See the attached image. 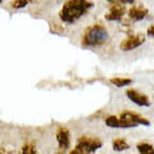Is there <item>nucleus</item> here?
<instances>
[{"mask_svg":"<svg viewBox=\"0 0 154 154\" xmlns=\"http://www.w3.org/2000/svg\"><path fill=\"white\" fill-rule=\"evenodd\" d=\"M112 149L114 152H125L130 149V144L123 137H117L112 141Z\"/></svg>","mask_w":154,"mask_h":154,"instance_id":"9b49d317","label":"nucleus"},{"mask_svg":"<svg viewBox=\"0 0 154 154\" xmlns=\"http://www.w3.org/2000/svg\"><path fill=\"white\" fill-rule=\"evenodd\" d=\"M144 154H154V152H150V153H144Z\"/></svg>","mask_w":154,"mask_h":154,"instance_id":"4be33fe9","label":"nucleus"},{"mask_svg":"<svg viewBox=\"0 0 154 154\" xmlns=\"http://www.w3.org/2000/svg\"><path fill=\"white\" fill-rule=\"evenodd\" d=\"M108 3H110V4H114V3H118L119 0H107Z\"/></svg>","mask_w":154,"mask_h":154,"instance_id":"aec40b11","label":"nucleus"},{"mask_svg":"<svg viewBox=\"0 0 154 154\" xmlns=\"http://www.w3.org/2000/svg\"><path fill=\"white\" fill-rule=\"evenodd\" d=\"M68 154H84L80 150V149H77V148H75V149H72V150L68 153Z\"/></svg>","mask_w":154,"mask_h":154,"instance_id":"6ab92c4d","label":"nucleus"},{"mask_svg":"<svg viewBox=\"0 0 154 154\" xmlns=\"http://www.w3.org/2000/svg\"><path fill=\"white\" fill-rule=\"evenodd\" d=\"M55 154H66V152H63V150H59V149H58V152H55Z\"/></svg>","mask_w":154,"mask_h":154,"instance_id":"412c9836","label":"nucleus"},{"mask_svg":"<svg viewBox=\"0 0 154 154\" xmlns=\"http://www.w3.org/2000/svg\"><path fill=\"white\" fill-rule=\"evenodd\" d=\"M126 13L131 22H139L148 17L149 11L146 8H144L143 5H132V7H130V9Z\"/></svg>","mask_w":154,"mask_h":154,"instance_id":"6e6552de","label":"nucleus"},{"mask_svg":"<svg viewBox=\"0 0 154 154\" xmlns=\"http://www.w3.org/2000/svg\"><path fill=\"white\" fill-rule=\"evenodd\" d=\"M3 2H4V0H0V4H2V3H3Z\"/></svg>","mask_w":154,"mask_h":154,"instance_id":"5701e85b","label":"nucleus"},{"mask_svg":"<svg viewBox=\"0 0 154 154\" xmlns=\"http://www.w3.org/2000/svg\"><path fill=\"white\" fill-rule=\"evenodd\" d=\"M105 125L110 128H134L136 127V125H134L128 121H125L121 117L117 116H109L105 118Z\"/></svg>","mask_w":154,"mask_h":154,"instance_id":"9d476101","label":"nucleus"},{"mask_svg":"<svg viewBox=\"0 0 154 154\" xmlns=\"http://www.w3.org/2000/svg\"><path fill=\"white\" fill-rule=\"evenodd\" d=\"M145 42V36L143 33H136V35H130L127 36L122 42L119 44V49L122 51H131L137 49L139 46H141Z\"/></svg>","mask_w":154,"mask_h":154,"instance_id":"20e7f679","label":"nucleus"},{"mask_svg":"<svg viewBox=\"0 0 154 154\" xmlns=\"http://www.w3.org/2000/svg\"><path fill=\"white\" fill-rule=\"evenodd\" d=\"M126 96L132 103L139 105V107H150V104H152L146 95H144L140 91L134 90V89H128L126 91Z\"/></svg>","mask_w":154,"mask_h":154,"instance_id":"0eeeda50","label":"nucleus"},{"mask_svg":"<svg viewBox=\"0 0 154 154\" xmlns=\"http://www.w3.org/2000/svg\"><path fill=\"white\" fill-rule=\"evenodd\" d=\"M126 12H127L126 5H123L121 3H114L110 5L109 11L105 13V19H107V21H110V22L122 21Z\"/></svg>","mask_w":154,"mask_h":154,"instance_id":"39448f33","label":"nucleus"},{"mask_svg":"<svg viewBox=\"0 0 154 154\" xmlns=\"http://www.w3.org/2000/svg\"><path fill=\"white\" fill-rule=\"evenodd\" d=\"M18 154H40L38 149L33 143H25L19 149Z\"/></svg>","mask_w":154,"mask_h":154,"instance_id":"f8f14e48","label":"nucleus"},{"mask_svg":"<svg viewBox=\"0 0 154 154\" xmlns=\"http://www.w3.org/2000/svg\"><path fill=\"white\" fill-rule=\"evenodd\" d=\"M93 8L94 3L91 0H67L62 5L58 17L64 25H73L84 18Z\"/></svg>","mask_w":154,"mask_h":154,"instance_id":"f257e3e1","label":"nucleus"},{"mask_svg":"<svg viewBox=\"0 0 154 154\" xmlns=\"http://www.w3.org/2000/svg\"><path fill=\"white\" fill-rule=\"evenodd\" d=\"M148 36L149 37H153L154 36V25H150L148 28Z\"/></svg>","mask_w":154,"mask_h":154,"instance_id":"f3484780","label":"nucleus"},{"mask_svg":"<svg viewBox=\"0 0 154 154\" xmlns=\"http://www.w3.org/2000/svg\"><path fill=\"white\" fill-rule=\"evenodd\" d=\"M109 38V32L102 23H94L89 26L82 33L81 44L88 48H99L104 45Z\"/></svg>","mask_w":154,"mask_h":154,"instance_id":"f03ea898","label":"nucleus"},{"mask_svg":"<svg viewBox=\"0 0 154 154\" xmlns=\"http://www.w3.org/2000/svg\"><path fill=\"white\" fill-rule=\"evenodd\" d=\"M57 141L59 150L67 152L71 146V132L67 127H59L57 131Z\"/></svg>","mask_w":154,"mask_h":154,"instance_id":"423d86ee","label":"nucleus"},{"mask_svg":"<svg viewBox=\"0 0 154 154\" xmlns=\"http://www.w3.org/2000/svg\"><path fill=\"white\" fill-rule=\"evenodd\" d=\"M0 154H14V152L8 148H0Z\"/></svg>","mask_w":154,"mask_h":154,"instance_id":"dca6fc26","label":"nucleus"},{"mask_svg":"<svg viewBox=\"0 0 154 154\" xmlns=\"http://www.w3.org/2000/svg\"><path fill=\"white\" fill-rule=\"evenodd\" d=\"M119 117H121L122 119H125V121H128V122H131L134 125H136V126H139V125H143V126H149V125H150V122H149L146 118H144L141 114L131 112V110H125V112L121 113Z\"/></svg>","mask_w":154,"mask_h":154,"instance_id":"1a4fd4ad","label":"nucleus"},{"mask_svg":"<svg viewBox=\"0 0 154 154\" xmlns=\"http://www.w3.org/2000/svg\"><path fill=\"white\" fill-rule=\"evenodd\" d=\"M33 2H35V0H13L9 5L13 9H22V8H26L27 5H30Z\"/></svg>","mask_w":154,"mask_h":154,"instance_id":"4468645a","label":"nucleus"},{"mask_svg":"<svg viewBox=\"0 0 154 154\" xmlns=\"http://www.w3.org/2000/svg\"><path fill=\"white\" fill-rule=\"evenodd\" d=\"M102 146H103V143L99 137H88V136L80 137L76 145V148L80 149L84 154H93Z\"/></svg>","mask_w":154,"mask_h":154,"instance_id":"7ed1b4c3","label":"nucleus"},{"mask_svg":"<svg viewBox=\"0 0 154 154\" xmlns=\"http://www.w3.org/2000/svg\"><path fill=\"white\" fill-rule=\"evenodd\" d=\"M118 3L123 4V5H130V4H134L135 3V0H119Z\"/></svg>","mask_w":154,"mask_h":154,"instance_id":"a211bd4d","label":"nucleus"},{"mask_svg":"<svg viewBox=\"0 0 154 154\" xmlns=\"http://www.w3.org/2000/svg\"><path fill=\"white\" fill-rule=\"evenodd\" d=\"M132 82L131 79H126V77H113V79H110V84L116 88H125V86H127Z\"/></svg>","mask_w":154,"mask_h":154,"instance_id":"ddd939ff","label":"nucleus"},{"mask_svg":"<svg viewBox=\"0 0 154 154\" xmlns=\"http://www.w3.org/2000/svg\"><path fill=\"white\" fill-rule=\"evenodd\" d=\"M137 148V150L140 154H144V153H150V152H154V148L152 144H149V143H140V144H137L136 145Z\"/></svg>","mask_w":154,"mask_h":154,"instance_id":"2eb2a0df","label":"nucleus"}]
</instances>
